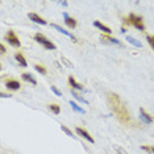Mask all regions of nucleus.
<instances>
[{"label":"nucleus","instance_id":"obj_24","mask_svg":"<svg viewBox=\"0 0 154 154\" xmlns=\"http://www.w3.org/2000/svg\"><path fill=\"white\" fill-rule=\"evenodd\" d=\"M61 61L63 62V65H65L66 67H73V63H71V62L69 61L66 57H61Z\"/></svg>","mask_w":154,"mask_h":154},{"label":"nucleus","instance_id":"obj_9","mask_svg":"<svg viewBox=\"0 0 154 154\" xmlns=\"http://www.w3.org/2000/svg\"><path fill=\"white\" fill-rule=\"evenodd\" d=\"M94 26H95V28H98L99 31H102L103 33L107 34V36H111V34H112L111 28H109V26H107V25H104L103 22L98 21V20H96V21H94Z\"/></svg>","mask_w":154,"mask_h":154},{"label":"nucleus","instance_id":"obj_26","mask_svg":"<svg viewBox=\"0 0 154 154\" xmlns=\"http://www.w3.org/2000/svg\"><path fill=\"white\" fill-rule=\"evenodd\" d=\"M50 90H52V91H53V92H54V94H56V95H57V96H62L61 91H59V90H58V88H57V87H56V86H50Z\"/></svg>","mask_w":154,"mask_h":154},{"label":"nucleus","instance_id":"obj_17","mask_svg":"<svg viewBox=\"0 0 154 154\" xmlns=\"http://www.w3.org/2000/svg\"><path fill=\"white\" fill-rule=\"evenodd\" d=\"M128 42L130 43V45H133V46H136V47H142V43L140 42L138 40H136L134 37H132V36H126V38H125Z\"/></svg>","mask_w":154,"mask_h":154},{"label":"nucleus","instance_id":"obj_21","mask_svg":"<svg viewBox=\"0 0 154 154\" xmlns=\"http://www.w3.org/2000/svg\"><path fill=\"white\" fill-rule=\"evenodd\" d=\"M141 149L144 151H146V153H149V154H153L154 153V146H151V145H142Z\"/></svg>","mask_w":154,"mask_h":154},{"label":"nucleus","instance_id":"obj_10","mask_svg":"<svg viewBox=\"0 0 154 154\" xmlns=\"http://www.w3.org/2000/svg\"><path fill=\"white\" fill-rule=\"evenodd\" d=\"M140 117H141V120L144 121L146 125H150V124L153 123V117H151V115H149L144 108H140Z\"/></svg>","mask_w":154,"mask_h":154},{"label":"nucleus","instance_id":"obj_18","mask_svg":"<svg viewBox=\"0 0 154 154\" xmlns=\"http://www.w3.org/2000/svg\"><path fill=\"white\" fill-rule=\"evenodd\" d=\"M71 95L74 96V98L77 99L78 102H80V103H84V104H90V103H88V100H86V99H84L83 96H82V95H79V94H78L77 91H74V90H71Z\"/></svg>","mask_w":154,"mask_h":154},{"label":"nucleus","instance_id":"obj_16","mask_svg":"<svg viewBox=\"0 0 154 154\" xmlns=\"http://www.w3.org/2000/svg\"><path fill=\"white\" fill-rule=\"evenodd\" d=\"M47 109H50V111H52L54 115H59V113H61V105L57 104V103H52V104H49V105H47Z\"/></svg>","mask_w":154,"mask_h":154},{"label":"nucleus","instance_id":"obj_22","mask_svg":"<svg viewBox=\"0 0 154 154\" xmlns=\"http://www.w3.org/2000/svg\"><path fill=\"white\" fill-rule=\"evenodd\" d=\"M61 129L63 130V132H65L67 136H70V137H73V138H75V136L73 134V132H71V129H69V128H67V126H66V125H61Z\"/></svg>","mask_w":154,"mask_h":154},{"label":"nucleus","instance_id":"obj_19","mask_svg":"<svg viewBox=\"0 0 154 154\" xmlns=\"http://www.w3.org/2000/svg\"><path fill=\"white\" fill-rule=\"evenodd\" d=\"M34 70L37 71V73H40V74H42V75H46L47 74L46 67H45L43 65H41V63H36V65H34Z\"/></svg>","mask_w":154,"mask_h":154},{"label":"nucleus","instance_id":"obj_12","mask_svg":"<svg viewBox=\"0 0 154 154\" xmlns=\"http://www.w3.org/2000/svg\"><path fill=\"white\" fill-rule=\"evenodd\" d=\"M102 41L103 42H108V43H113V45H117V46H123V43L115 37H111V36H107V34H102Z\"/></svg>","mask_w":154,"mask_h":154},{"label":"nucleus","instance_id":"obj_20","mask_svg":"<svg viewBox=\"0 0 154 154\" xmlns=\"http://www.w3.org/2000/svg\"><path fill=\"white\" fill-rule=\"evenodd\" d=\"M70 105H71V108H73L75 112H79V113H86V109H83L82 107H79V105H78L75 102H70Z\"/></svg>","mask_w":154,"mask_h":154},{"label":"nucleus","instance_id":"obj_29","mask_svg":"<svg viewBox=\"0 0 154 154\" xmlns=\"http://www.w3.org/2000/svg\"><path fill=\"white\" fill-rule=\"evenodd\" d=\"M61 5H63V7H67V5H69V3H67V1H61Z\"/></svg>","mask_w":154,"mask_h":154},{"label":"nucleus","instance_id":"obj_27","mask_svg":"<svg viewBox=\"0 0 154 154\" xmlns=\"http://www.w3.org/2000/svg\"><path fill=\"white\" fill-rule=\"evenodd\" d=\"M11 94H4V92H1V91H0V98H11Z\"/></svg>","mask_w":154,"mask_h":154},{"label":"nucleus","instance_id":"obj_28","mask_svg":"<svg viewBox=\"0 0 154 154\" xmlns=\"http://www.w3.org/2000/svg\"><path fill=\"white\" fill-rule=\"evenodd\" d=\"M5 52H7L5 46H4L3 43H0V53H5Z\"/></svg>","mask_w":154,"mask_h":154},{"label":"nucleus","instance_id":"obj_11","mask_svg":"<svg viewBox=\"0 0 154 154\" xmlns=\"http://www.w3.org/2000/svg\"><path fill=\"white\" fill-rule=\"evenodd\" d=\"M50 26H53L54 29H57V31L59 32V33H62V34H65V36H67V37H70L71 40H73V42H78V40L77 38L73 36V34L70 33V32H67L66 29H63L62 26H59V25H57V24H50Z\"/></svg>","mask_w":154,"mask_h":154},{"label":"nucleus","instance_id":"obj_13","mask_svg":"<svg viewBox=\"0 0 154 154\" xmlns=\"http://www.w3.org/2000/svg\"><path fill=\"white\" fill-rule=\"evenodd\" d=\"M15 59L19 62V65L21 66V67H26V66H28V62H26L25 57L22 56V53L16 52V53H15Z\"/></svg>","mask_w":154,"mask_h":154},{"label":"nucleus","instance_id":"obj_14","mask_svg":"<svg viewBox=\"0 0 154 154\" xmlns=\"http://www.w3.org/2000/svg\"><path fill=\"white\" fill-rule=\"evenodd\" d=\"M21 79L25 80V82H28V83H31L32 86H36V84H37L36 78H34L32 74H29V73H22V74H21Z\"/></svg>","mask_w":154,"mask_h":154},{"label":"nucleus","instance_id":"obj_4","mask_svg":"<svg viewBox=\"0 0 154 154\" xmlns=\"http://www.w3.org/2000/svg\"><path fill=\"white\" fill-rule=\"evenodd\" d=\"M4 38H5V41L9 45H12V46L15 47H20L21 46V42H20V38L16 36L15 31H12V29H9V31L5 33V36H4Z\"/></svg>","mask_w":154,"mask_h":154},{"label":"nucleus","instance_id":"obj_8","mask_svg":"<svg viewBox=\"0 0 154 154\" xmlns=\"http://www.w3.org/2000/svg\"><path fill=\"white\" fill-rule=\"evenodd\" d=\"M5 87L7 90H11V91H17L21 88V83L16 79H8L5 82Z\"/></svg>","mask_w":154,"mask_h":154},{"label":"nucleus","instance_id":"obj_2","mask_svg":"<svg viewBox=\"0 0 154 154\" xmlns=\"http://www.w3.org/2000/svg\"><path fill=\"white\" fill-rule=\"evenodd\" d=\"M124 24L126 25H132V26H134L136 29H138V31L144 32L145 31V24H144V19H142L140 15H137V13L134 12H130L129 15L126 16V17H124L123 19Z\"/></svg>","mask_w":154,"mask_h":154},{"label":"nucleus","instance_id":"obj_7","mask_svg":"<svg viewBox=\"0 0 154 154\" xmlns=\"http://www.w3.org/2000/svg\"><path fill=\"white\" fill-rule=\"evenodd\" d=\"M67 80H69V86H70L71 90H74V91H86V90H84V87H83V84L78 83L74 77H71V75H70Z\"/></svg>","mask_w":154,"mask_h":154},{"label":"nucleus","instance_id":"obj_1","mask_svg":"<svg viewBox=\"0 0 154 154\" xmlns=\"http://www.w3.org/2000/svg\"><path fill=\"white\" fill-rule=\"evenodd\" d=\"M107 102L108 105L111 108V111L116 116V119L120 121L123 125L125 126H136V121L133 120L132 115H130L129 109L126 107L125 102L120 98V95H117L116 92H109L107 95Z\"/></svg>","mask_w":154,"mask_h":154},{"label":"nucleus","instance_id":"obj_3","mask_svg":"<svg viewBox=\"0 0 154 154\" xmlns=\"http://www.w3.org/2000/svg\"><path fill=\"white\" fill-rule=\"evenodd\" d=\"M33 38H34V41H36V42H38L40 45H42L43 49H46V50H56L57 49L56 45H54V43H53L50 40H47V38L45 37L42 33H36L33 36Z\"/></svg>","mask_w":154,"mask_h":154},{"label":"nucleus","instance_id":"obj_30","mask_svg":"<svg viewBox=\"0 0 154 154\" xmlns=\"http://www.w3.org/2000/svg\"><path fill=\"white\" fill-rule=\"evenodd\" d=\"M0 70H1V63H0Z\"/></svg>","mask_w":154,"mask_h":154},{"label":"nucleus","instance_id":"obj_25","mask_svg":"<svg viewBox=\"0 0 154 154\" xmlns=\"http://www.w3.org/2000/svg\"><path fill=\"white\" fill-rule=\"evenodd\" d=\"M113 148H115V150H116L119 154H128V153H126V150H124V149L121 148V146H119V145H115Z\"/></svg>","mask_w":154,"mask_h":154},{"label":"nucleus","instance_id":"obj_15","mask_svg":"<svg viewBox=\"0 0 154 154\" xmlns=\"http://www.w3.org/2000/svg\"><path fill=\"white\" fill-rule=\"evenodd\" d=\"M65 24L67 25V28H70V29H75L78 26L77 20H75L74 17H71V16H69V17L65 19Z\"/></svg>","mask_w":154,"mask_h":154},{"label":"nucleus","instance_id":"obj_6","mask_svg":"<svg viewBox=\"0 0 154 154\" xmlns=\"http://www.w3.org/2000/svg\"><path fill=\"white\" fill-rule=\"evenodd\" d=\"M28 19L32 20L33 22H36V24H40V25H46L47 21L43 17H41L40 15H37V13H34V12H29L28 13Z\"/></svg>","mask_w":154,"mask_h":154},{"label":"nucleus","instance_id":"obj_5","mask_svg":"<svg viewBox=\"0 0 154 154\" xmlns=\"http://www.w3.org/2000/svg\"><path fill=\"white\" fill-rule=\"evenodd\" d=\"M75 132H77L78 136H82L84 140H87L88 142H91V144H95V138H94L88 132H87L86 129H83V128H80V126H77L75 128Z\"/></svg>","mask_w":154,"mask_h":154},{"label":"nucleus","instance_id":"obj_23","mask_svg":"<svg viewBox=\"0 0 154 154\" xmlns=\"http://www.w3.org/2000/svg\"><path fill=\"white\" fill-rule=\"evenodd\" d=\"M146 41L149 42V45L151 46V49H154V37L151 34H146Z\"/></svg>","mask_w":154,"mask_h":154}]
</instances>
